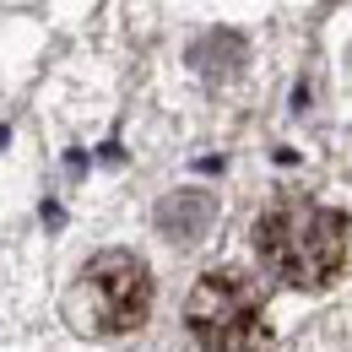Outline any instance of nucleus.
<instances>
[{
  "label": "nucleus",
  "mask_w": 352,
  "mask_h": 352,
  "mask_svg": "<svg viewBox=\"0 0 352 352\" xmlns=\"http://www.w3.org/2000/svg\"><path fill=\"white\" fill-rule=\"evenodd\" d=\"M255 255L287 287H325L347 265V217L320 201H276L255 222Z\"/></svg>",
  "instance_id": "1"
},
{
  "label": "nucleus",
  "mask_w": 352,
  "mask_h": 352,
  "mask_svg": "<svg viewBox=\"0 0 352 352\" xmlns=\"http://www.w3.org/2000/svg\"><path fill=\"white\" fill-rule=\"evenodd\" d=\"M184 325L201 352H261L265 293L244 271H206L184 298Z\"/></svg>",
  "instance_id": "2"
},
{
  "label": "nucleus",
  "mask_w": 352,
  "mask_h": 352,
  "mask_svg": "<svg viewBox=\"0 0 352 352\" xmlns=\"http://www.w3.org/2000/svg\"><path fill=\"white\" fill-rule=\"evenodd\" d=\"M82 304H87L92 331L125 336L135 325H146L152 314V271L135 261L131 250H103L82 265Z\"/></svg>",
  "instance_id": "3"
}]
</instances>
